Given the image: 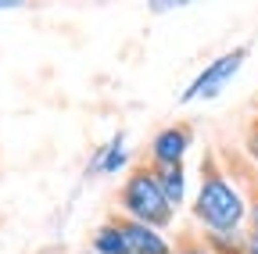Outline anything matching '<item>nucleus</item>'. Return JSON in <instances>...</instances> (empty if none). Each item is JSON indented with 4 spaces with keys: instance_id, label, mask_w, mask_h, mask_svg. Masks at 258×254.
<instances>
[{
    "instance_id": "nucleus-1",
    "label": "nucleus",
    "mask_w": 258,
    "mask_h": 254,
    "mask_svg": "<svg viewBox=\"0 0 258 254\" xmlns=\"http://www.w3.org/2000/svg\"><path fill=\"white\" fill-rule=\"evenodd\" d=\"M190 218L201 226V233H233V229H244V222H247V197L237 190V183L219 165L215 154L201 157L198 194L190 201Z\"/></svg>"
},
{
    "instance_id": "nucleus-2",
    "label": "nucleus",
    "mask_w": 258,
    "mask_h": 254,
    "mask_svg": "<svg viewBox=\"0 0 258 254\" xmlns=\"http://www.w3.org/2000/svg\"><path fill=\"white\" fill-rule=\"evenodd\" d=\"M115 201H118V215L144 222V226H154L161 233L172 229V222H176V208L165 201V194L158 186V176H154V165H147V161H137L125 172Z\"/></svg>"
},
{
    "instance_id": "nucleus-3",
    "label": "nucleus",
    "mask_w": 258,
    "mask_h": 254,
    "mask_svg": "<svg viewBox=\"0 0 258 254\" xmlns=\"http://www.w3.org/2000/svg\"><path fill=\"white\" fill-rule=\"evenodd\" d=\"M247 57H251V43H237L230 50H222L219 57H212L208 65L183 86V93L176 97V104L186 108V104H198V101H215L219 93L240 75V68H244Z\"/></svg>"
},
{
    "instance_id": "nucleus-4",
    "label": "nucleus",
    "mask_w": 258,
    "mask_h": 254,
    "mask_svg": "<svg viewBox=\"0 0 258 254\" xmlns=\"http://www.w3.org/2000/svg\"><path fill=\"white\" fill-rule=\"evenodd\" d=\"M194 147V125L190 122H172L161 125L147 143V165L169 168V165H186V154Z\"/></svg>"
},
{
    "instance_id": "nucleus-5",
    "label": "nucleus",
    "mask_w": 258,
    "mask_h": 254,
    "mask_svg": "<svg viewBox=\"0 0 258 254\" xmlns=\"http://www.w3.org/2000/svg\"><path fill=\"white\" fill-rule=\"evenodd\" d=\"M133 168V150H129V133L118 129L104 143H97V150L86 161V179H101V176H118Z\"/></svg>"
},
{
    "instance_id": "nucleus-6",
    "label": "nucleus",
    "mask_w": 258,
    "mask_h": 254,
    "mask_svg": "<svg viewBox=\"0 0 258 254\" xmlns=\"http://www.w3.org/2000/svg\"><path fill=\"white\" fill-rule=\"evenodd\" d=\"M115 218H118L122 236H125V243H129V254H172L176 240L165 236L161 229L144 226V222H133V218H125V215H118V211H115Z\"/></svg>"
},
{
    "instance_id": "nucleus-7",
    "label": "nucleus",
    "mask_w": 258,
    "mask_h": 254,
    "mask_svg": "<svg viewBox=\"0 0 258 254\" xmlns=\"http://www.w3.org/2000/svg\"><path fill=\"white\" fill-rule=\"evenodd\" d=\"M90 254H129V243L122 236V226H118L115 215H108L101 226L90 233Z\"/></svg>"
},
{
    "instance_id": "nucleus-8",
    "label": "nucleus",
    "mask_w": 258,
    "mask_h": 254,
    "mask_svg": "<svg viewBox=\"0 0 258 254\" xmlns=\"http://www.w3.org/2000/svg\"><path fill=\"white\" fill-rule=\"evenodd\" d=\"M154 176H158V186H161V194H165V201H169L172 208H183V204H186V186H190L186 165L154 168Z\"/></svg>"
},
{
    "instance_id": "nucleus-9",
    "label": "nucleus",
    "mask_w": 258,
    "mask_h": 254,
    "mask_svg": "<svg viewBox=\"0 0 258 254\" xmlns=\"http://www.w3.org/2000/svg\"><path fill=\"white\" fill-rule=\"evenodd\" d=\"M201 243L212 254H247V229L233 233H201Z\"/></svg>"
},
{
    "instance_id": "nucleus-10",
    "label": "nucleus",
    "mask_w": 258,
    "mask_h": 254,
    "mask_svg": "<svg viewBox=\"0 0 258 254\" xmlns=\"http://www.w3.org/2000/svg\"><path fill=\"white\" fill-rule=\"evenodd\" d=\"M247 233L258 236V176L247 179Z\"/></svg>"
},
{
    "instance_id": "nucleus-11",
    "label": "nucleus",
    "mask_w": 258,
    "mask_h": 254,
    "mask_svg": "<svg viewBox=\"0 0 258 254\" xmlns=\"http://www.w3.org/2000/svg\"><path fill=\"white\" fill-rule=\"evenodd\" d=\"M172 254H212V250L201 243V236H194V233H183V236L176 240Z\"/></svg>"
},
{
    "instance_id": "nucleus-12",
    "label": "nucleus",
    "mask_w": 258,
    "mask_h": 254,
    "mask_svg": "<svg viewBox=\"0 0 258 254\" xmlns=\"http://www.w3.org/2000/svg\"><path fill=\"white\" fill-rule=\"evenodd\" d=\"M244 154L258 165V115L247 122V129H244Z\"/></svg>"
},
{
    "instance_id": "nucleus-13",
    "label": "nucleus",
    "mask_w": 258,
    "mask_h": 254,
    "mask_svg": "<svg viewBox=\"0 0 258 254\" xmlns=\"http://www.w3.org/2000/svg\"><path fill=\"white\" fill-rule=\"evenodd\" d=\"M176 8H186V4H183V0H151V4H147L151 15H165V11H176Z\"/></svg>"
},
{
    "instance_id": "nucleus-14",
    "label": "nucleus",
    "mask_w": 258,
    "mask_h": 254,
    "mask_svg": "<svg viewBox=\"0 0 258 254\" xmlns=\"http://www.w3.org/2000/svg\"><path fill=\"white\" fill-rule=\"evenodd\" d=\"M15 8H25L22 0H0V11H15Z\"/></svg>"
},
{
    "instance_id": "nucleus-15",
    "label": "nucleus",
    "mask_w": 258,
    "mask_h": 254,
    "mask_svg": "<svg viewBox=\"0 0 258 254\" xmlns=\"http://www.w3.org/2000/svg\"><path fill=\"white\" fill-rule=\"evenodd\" d=\"M247 254H258V236L247 233Z\"/></svg>"
},
{
    "instance_id": "nucleus-16",
    "label": "nucleus",
    "mask_w": 258,
    "mask_h": 254,
    "mask_svg": "<svg viewBox=\"0 0 258 254\" xmlns=\"http://www.w3.org/2000/svg\"><path fill=\"white\" fill-rule=\"evenodd\" d=\"M79 254H90V250H79Z\"/></svg>"
},
{
    "instance_id": "nucleus-17",
    "label": "nucleus",
    "mask_w": 258,
    "mask_h": 254,
    "mask_svg": "<svg viewBox=\"0 0 258 254\" xmlns=\"http://www.w3.org/2000/svg\"><path fill=\"white\" fill-rule=\"evenodd\" d=\"M254 111H258V104H254Z\"/></svg>"
}]
</instances>
